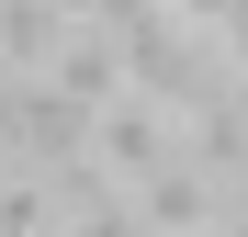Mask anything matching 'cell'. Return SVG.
Segmentation results:
<instances>
[{"label": "cell", "mask_w": 248, "mask_h": 237, "mask_svg": "<svg viewBox=\"0 0 248 237\" xmlns=\"http://www.w3.org/2000/svg\"><path fill=\"white\" fill-rule=\"evenodd\" d=\"M136 226L147 237H226V181L203 158H170L158 181H136Z\"/></svg>", "instance_id": "cell-1"}]
</instances>
